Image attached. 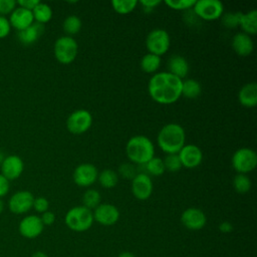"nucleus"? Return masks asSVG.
Returning <instances> with one entry per match:
<instances>
[{"mask_svg":"<svg viewBox=\"0 0 257 257\" xmlns=\"http://www.w3.org/2000/svg\"><path fill=\"white\" fill-rule=\"evenodd\" d=\"M140 3L143 5L145 10H153L159 4H161L160 0H141Z\"/></svg>","mask_w":257,"mask_h":257,"instance_id":"nucleus-43","label":"nucleus"},{"mask_svg":"<svg viewBox=\"0 0 257 257\" xmlns=\"http://www.w3.org/2000/svg\"><path fill=\"white\" fill-rule=\"evenodd\" d=\"M81 25L82 23L78 16L69 15L64 19L62 23V28L67 33V36H71L79 32V30L81 29Z\"/></svg>","mask_w":257,"mask_h":257,"instance_id":"nucleus-28","label":"nucleus"},{"mask_svg":"<svg viewBox=\"0 0 257 257\" xmlns=\"http://www.w3.org/2000/svg\"><path fill=\"white\" fill-rule=\"evenodd\" d=\"M43 32H44L43 24L33 22L29 27H27L21 31H18L17 37H18V40L22 44L30 45V44H33L34 42H36L38 40V38L42 35Z\"/></svg>","mask_w":257,"mask_h":257,"instance_id":"nucleus-21","label":"nucleus"},{"mask_svg":"<svg viewBox=\"0 0 257 257\" xmlns=\"http://www.w3.org/2000/svg\"><path fill=\"white\" fill-rule=\"evenodd\" d=\"M100 194L95 189H88L82 196V203L85 208L91 210L95 209L100 204Z\"/></svg>","mask_w":257,"mask_h":257,"instance_id":"nucleus-29","label":"nucleus"},{"mask_svg":"<svg viewBox=\"0 0 257 257\" xmlns=\"http://www.w3.org/2000/svg\"><path fill=\"white\" fill-rule=\"evenodd\" d=\"M171 40L167 30L162 28L153 29L146 38V46L149 53L161 56L165 54L170 47Z\"/></svg>","mask_w":257,"mask_h":257,"instance_id":"nucleus-7","label":"nucleus"},{"mask_svg":"<svg viewBox=\"0 0 257 257\" xmlns=\"http://www.w3.org/2000/svg\"><path fill=\"white\" fill-rule=\"evenodd\" d=\"M163 161H164L165 169L170 172H178L183 167L178 154L167 155Z\"/></svg>","mask_w":257,"mask_h":257,"instance_id":"nucleus-33","label":"nucleus"},{"mask_svg":"<svg viewBox=\"0 0 257 257\" xmlns=\"http://www.w3.org/2000/svg\"><path fill=\"white\" fill-rule=\"evenodd\" d=\"M40 219H41V222H42V224L44 226L45 225L46 226H50V225H52L55 222V215L51 211H46V212L42 213Z\"/></svg>","mask_w":257,"mask_h":257,"instance_id":"nucleus-40","label":"nucleus"},{"mask_svg":"<svg viewBox=\"0 0 257 257\" xmlns=\"http://www.w3.org/2000/svg\"><path fill=\"white\" fill-rule=\"evenodd\" d=\"M141 68L147 73H155L161 65V56L153 53L145 54L140 62Z\"/></svg>","mask_w":257,"mask_h":257,"instance_id":"nucleus-26","label":"nucleus"},{"mask_svg":"<svg viewBox=\"0 0 257 257\" xmlns=\"http://www.w3.org/2000/svg\"><path fill=\"white\" fill-rule=\"evenodd\" d=\"M32 208H33L36 212L42 214V213L48 211L49 202H48V200H47L46 198H44V197H37V198H34Z\"/></svg>","mask_w":257,"mask_h":257,"instance_id":"nucleus-37","label":"nucleus"},{"mask_svg":"<svg viewBox=\"0 0 257 257\" xmlns=\"http://www.w3.org/2000/svg\"><path fill=\"white\" fill-rule=\"evenodd\" d=\"M18 229H19V233L24 238L34 239L42 233L44 229V225L42 224L39 216L28 215L20 221Z\"/></svg>","mask_w":257,"mask_h":257,"instance_id":"nucleus-17","label":"nucleus"},{"mask_svg":"<svg viewBox=\"0 0 257 257\" xmlns=\"http://www.w3.org/2000/svg\"><path fill=\"white\" fill-rule=\"evenodd\" d=\"M201 91H202V86L198 80L192 79V78L183 80L182 95H184L185 97L190 98V99L196 98L200 95Z\"/></svg>","mask_w":257,"mask_h":257,"instance_id":"nucleus-25","label":"nucleus"},{"mask_svg":"<svg viewBox=\"0 0 257 257\" xmlns=\"http://www.w3.org/2000/svg\"><path fill=\"white\" fill-rule=\"evenodd\" d=\"M3 210H4V203H3L2 199L0 198V213H2Z\"/></svg>","mask_w":257,"mask_h":257,"instance_id":"nucleus-47","label":"nucleus"},{"mask_svg":"<svg viewBox=\"0 0 257 257\" xmlns=\"http://www.w3.org/2000/svg\"><path fill=\"white\" fill-rule=\"evenodd\" d=\"M232 166L238 174L252 172L257 166V155L250 148H240L232 156Z\"/></svg>","mask_w":257,"mask_h":257,"instance_id":"nucleus-6","label":"nucleus"},{"mask_svg":"<svg viewBox=\"0 0 257 257\" xmlns=\"http://www.w3.org/2000/svg\"><path fill=\"white\" fill-rule=\"evenodd\" d=\"M181 164L187 169H193L198 167L203 160L202 150L193 144L185 145L178 153Z\"/></svg>","mask_w":257,"mask_h":257,"instance_id":"nucleus-16","label":"nucleus"},{"mask_svg":"<svg viewBox=\"0 0 257 257\" xmlns=\"http://www.w3.org/2000/svg\"><path fill=\"white\" fill-rule=\"evenodd\" d=\"M194 13L204 20H216L224 13L223 3L219 0H198L193 6Z\"/></svg>","mask_w":257,"mask_h":257,"instance_id":"nucleus-8","label":"nucleus"},{"mask_svg":"<svg viewBox=\"0 0 257 257\" xmlns=\"http://www.w3.org/2000/svg\"><path fill=\"white\" fill-rule=\"evenodd\" d=\"M8 20L10 22L11 27L15 28L18 31H21L29 27L34 22L32 11L21 8L19 6L12 11Z\"/></svg>","mask_w":257,"mask_h":257,"instance_id":"nucleus-18","label":"nucleus"},{"mask_svg":"<svg viewBox=\"0 0 257 257\" xmlns=\"http://www.w3.org/2000/svg\"><path fill=\"white\" fill-rule=\"evenodd\" d=\"M232 47L238 55L247 56L252 53L254 43L250 35L244 32H238L232 38Z\"/></svg>","mask_w":257,"mask_h":257,"instance_id":"nucleus-19","label":"nucleus"},{"mask_svg":"<svg viewBox=\"0 0 257 257\" xmlns=\"http://www.w3.org/2000/svg\"><path fill=\"white\" fill-rule=\"evenodd\" d=\"M117 257H136L132 252H128V251H123L121 253H119L117 255Z\"/></svg>","mask_w":257,"mask_h":257,"instance_id":"nucleus-45","label":"nucleus"},{"mask_svg":"<svg viewBox=\"0 0 257 257\" xmlns=\"http://www.w3.org/2000/svg\"><path fill=\"white\" fill-rule=\"evenodd\" d=\"M195 0H166L165 4L174 10H187L194 6Z\"/></svg>","mask_w":257,"mask_h":257,"instance_id":"nucleus-35","label":"nucleus"},{"mask_svg":"<svg viewBox=\"0 0 257 257\" xmlns=\"http://www.w3.org/2000/svg\"><path fill=\"white\" fill-rule=\"evenodd\" d=\"M144 166L146 167V170L150 175L156 176V177L163 175L164 172L166 171L164 161L161 158H158V157H154L153 159H151Z\"/></svg>","mask_w":257,"mask_h":257,"instance_id":"nucleus-31","label":"nucleus"},{"mask_svg":"<svg viewBox=\"0 0 257 257\" xmlns=\"http://www.w3.org/2000/svg\"><path fill=\"white\" fill-rule=\"evenodd\" d=\"M239 26L243 32L248 35H254L257 32V11L255 9L250 10L246 13L240 12Z\"/></svg>","mask_w":257,"mask_h":257,"instance_id":"nucleus-23","label":"nucleus"},{"mask_svg":"<svg viewBox=\"0 0 257 257\" xmlns=\"http://www.w3.org/2000/svg\"><path fill=\"white\" fill-rule=\"evenodd\" d=\"M182 224L189 230L198 231L205 227L207 218L205 213L198 208H188L181 215Z\"/></svg>","mask_w":257,"mask_h":257,"instance_id":"nucleus-15","label":"nucleus"},{"mask_svg":"<svg viewBox=\"0 0 257 257\" xmlns=\"http://www.w3.org/2000/svg\"><path fill=\"white\" fill-rule=\"evenodd\" d=\"M16 5L17 3L14 0H0V16L11 14Z\"/></svg>","mask_w":257,"mask_h":257,"instance_id":"nucleus-38","label":"nucleus"},{"mask_svg":"<svg viewBox=\"0 0 257 257\" xmlns=\"http://www.w3.org/2000/svg\"><path fill=\"white\" fill-rule=\"evenodd\" d=\"M97 181L99 182L101 187L105 189H110L116 186L118 182V175L116 174V172L110 169H104L98 174Z\"/></svg>","mask_w":257,"mask_h":257,"instance_id":"nucleus-27","label":"nucleus"},{"mask_svg":"<svg viewBox=\"0 0 257 257\" xmlns=\"http://www.w3.org/2000/svg\"><path fill=\"white\" fill-rule=\"evenodd\" d=\"M186 134L183 126L176 122L165 124L157 137L158 146L168 155L178 154L186 145Z\"/></svg>","mask_w":257,"mask_h":257,"instance_id":"nucleus-2","label":"nucleus"},{"mask_svg":"<svg viewBox=\"0 0 257 257\" xmlns=\"http://www.w3.org/2000/svg\"><path fill=\"white\" fill-rule=\"evenodd\" d=\"M92 211L84 206H75L67 211L64 217L66 226L74 232L87 231L93 223Z\"/></svg>","mask_w":257,"mask_h":257,"instance_id":"nucleus-4","label":"nucleus"},{"mask_svg":"<svg viewBox=\"0 0 257 257\" xmlns=\"http://www.w3.org/2000/svg\"><path fill=\"white\" fill-rule=\"evenodd\" d=\"M137 0H112L111 6L113 10L119 14L131 13L137 6Z\"/></svg>","mask_w":257,"mask_h":257,"instance_id":"nucleus-32","label":"nucleus"},{"mask_svg":"<svg viewBox=\"0 0 257 257\" xmlns=\"http://www.w3.org/2000/svg\"><path fill=\"white\" fill-rule=\"evenodd\" d=\"M9 192V181L0 174V198L7 195Z\"/></svg>","mask_w":257,"mask_h":257,"instance_id":"nucleus-42","label":"nucleus"},{"mask_svg":"<svg viewBox=\"0 0 257 257\" xmlns=\"http://www.w3.org/2000/svg\"><path fill=\"white\" fill-rule=\"evenodd\" d=\"M92 124L91 113L84 108L72 111L66 119L67 130L74 135H80L87 132Z\"/></svg>","mask_w":257,"mask_h":257,"instance_id":"nucleus-9","label":"nucleus"},{"mask_svg":"<svg viewBox=\"0 0 257 257\" xmlns=\"http://www.w3.org/2000/svg\"><path fill=\"white\" fill-rule=\"evenodd\" d=\"M97 176L98 172L94 165L82 163L74 169L72 179L73 182L79 187H89L96 182Z\"/></svg>","mask_w":257,"mask_h":257,"instance_id":"nucleus-10","label":"nucleus"},{"mask_svg":"<svg viewBox=\"0 0 257 257\" xmlns=\"http://www.w3.org/2000/svg\"><path fill=\"white\" fill-rule=\"evenodd\" d=\"M92 215L93 220L103 226L114 225L119 219L118 209L114 205L108 203L99 204L92 212Z\"/></svg>","mask_w":257,"mask_h":257,"instance_id":"nucleus-12","label":"nucleus"},{"mask_svg":"<svg viewBox=\"0 0 257 257\" xmlns=\"http://www.w3.org/2000/svg\"><path fill=\"white\" fill-rule=\"evenodd\" d=\"M118 173L123 179L133 180L138 174V169L133 164L123 163L118 167Z\"/></svg>","mask_w":257,"mask_h":257,"instance_id":"nucleus-36","label":"nucleus"},{"mask_svg":"<svg viewBox=\"0 0 257 257\" xmlns=\"http://www.w3.org/2000/svg\"><path fill=\"white\" fill-rule=\"evenodd\" d=\"M224 26L228 28H235L239 26L240 12H226L220 17Z\"/></svg>","mask_w":257,"mask_h":257,"instance_id":"nucleus-34","label":"nucleus"},{"mask_svg":"<svg viewBox=\"0 0 257 257\" xmlns=\"http://www.w3.org/2000/svg\"><path fill=\"white\" fill-rule=\"evenodd\" d=\"M167 67L169 69L168 72L181 79L188 74L190 68L187 59L181 55H172L168 60Z\"/></svg>","mask_w":257,"mask_h":257,"instance_id":"nucleus-22","label":"nucleus"},{"mask_svg":"<svg viewBox=\"0 0 257 257\" xmlns=\"http://www.w3.org/2000/svg\"><path fill=\"white\" fill-rule=\"evenodd\" d=\"M219 230L222 233H230L233 231V225L229 221H223L219 224Z\"/></svg>","mask_w":257,"mask_h":257,"instance_id":"nucleus-44","label":"nucleus"},{"mask_svg":"<svg viewBox=\"0 0 257 257\" xmlns=\"http://www.w3.org/2000/svg\"><path fill=\"white\" fill-rule=\"evenodd\" d=\"M0 174H2L8 181H13L21 176L24 170V164L19 156L10 155L4 158L0 165Z\"/></svg>","mask_w":257,"mask_h":257,"instance_id":"nucleus-14","label":"nucleus"},{"mask_svg":"<svg viewBox=\"0 0 257 257\" xmlns=\"http://www.w3.org/2000/svg\"><path fill=\"white\" fill-rule=\"evenodd\" d=\"M132 193L138 200L145 201L153 193V182L151 177L146 173H138L132 180Z\"/></svg>","mask_w":257,"mask_h":257,"instance_id":"nucleus-13","label":"nucleus"},{"mask_svg":"<svg viewBox=\"0 0 257 257\" xmlns=\"http://www.w3.org/2000/svg\"><path fill=\"white\" fill-rule=\"evenodd\" d=\"M34 21L40 24L47 23L52 18V9L51 7L46 4L39 2L32 10Z\"/></svg>","mask_w":257,"mask_h":257,"instance_id":"nucleus-24","label":"nucleus"},{"mask_svg":"<svg viewBox=\"0 0 257 257\" xmlns=\"http://www.w3.org/2000/svg\"><path fill=\"white\" fill-rule=\"evenodd\" d=\"M40 1L38 0H19V1H16L17 5L21 8H24V9H27V10H30L32 11L33 8L39 3Z\"/></svg>","mask_w":257,"mask_h":257,"instance_id":"nucleus-41","label":"nucleus"},{"mask_svg":"<svg viewBox=\"0 0 257 257\" xmlns=\"http://www.w3.org/2000/svg\"><path fill=\"white\" fill-rule=\"evenodd\" d=\"M238 101L245 107H254L257 104V83L252 81L243 85L238 92Z\"/></svg>","mask_w":257,"mask_h":257,"instance_id":"nucleus-20","label":"nucleus"},{"mask_svg":"<svg viewBox=\"0 0 257 257\" xmlns=\"http://www.w3.org/2000/svg\"><path fill=\"white\" fill-rule=\"evenodd\" d=\"M34 196L29 191H17L15 192L8 201L9 210L16 214H24L27 213L33 206Z\"/></svg>","mask_w":257,"mask_h":257,"instance_id":"nucleus-11","label":"nucleus"},{"mask_svg":"<svg viewBox=\"0 0 257 257\" xmlns=\"http://www.w3.org/2000/svg\"><path fill=\"white\" fill-rule=\"evenodd\" d=\"M53 52L58 62L69 64L76 58L78 52L77 42L72 36H60L54 42Z\"/></svg>","mask_w":257,"mask_h":257,"instance_id":"nucleus-5","label":"nucleus"},{"mask_svg":"<svg viewBox=\"0 0 257 257\" xmlns=\"http://www.w3.org/2000/svg\"><path fill=\"white\" fill-rule=\"evenodd\" d=\"M125 154L132 163L144 166L155 157V147L148 137L138 135L127 141Z\"/></svg>","mask_w":257,"mask_h":257,"instance_id":"nucleus-3","label":"nucleus"},{"mask_svg":"<svg viewBox=\"0 0 257 257\" xmlns=\"http://www.w3.org/2000/svg\"><path fill=\"white\" fill-rule=\"evenodd\" d=\"M183 79L170 72H157L150 78L148 91L150 96L158 103L171 104L182 95Z\"/></svg>","mask_w":257,"mask_h":257,"instance_id":"nucleus-1","label":"nucleus"},{"mask_svg":"<svg viewBox=\"0 0 257 257\" xmlns=\"http://www.w3.org/2000/svg\"><path fill=\"white\" fill-rule=\"evenodd\" d=\"M11 31L9 20L5 16H0V38L6 37Z\"/></svg>","mask_w":257,"mask_h":257,"instance_id":"nucleus-39","label":"nucleus"},{"mask_svg":"<svg viewBox=\"0 0 257 257\" xmlns=\"http://www.w3.org/2000/svg\"><path fill=\"white\" fill-rule=\"evenodd\" d=\"M251 180L245 174H237L233 179V187L239 194H246L251 189Z\"/></svg>","mask_w":257,"mask_h":257,"instance_id":"nucleus-30","label":"nucleus"},{"mask_svg":"<svg viewBox=\"0 0 257 257\" xmlns=\"http://www.w3.org/2000/svg\"><path fill=\"white\" fill-rule=\"evenodd\" d=\"M31 257H48V256L42 251H36L31 255Z\"/></svg>","mask_w":257,"mask_h":257,"instance_id":"nucleus-46","label":"nucleus"}]
</instances>
